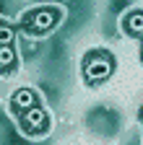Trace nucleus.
<instances>
[{"label":"nucleus","mask_w":143,"mask_h":145,"mask_svg":"<svg viewBox=\"0 0 143 145\" xmlns=\"http://www.w3.org/2000/svg\"><path fill=\"white\" fill-rule=\"evenodd\" d=\"M63 18H65L63 5H37V8H31L21 16L18 29L31 34V36H44L49 31H55Z\"/></svg>","instance_id":"1"},{"label":"nucleus","mask_w":143,"mask_h":145,"mask_svg":"<svg viewBox=\"0 0 143 145\" xmlns=\"http://www.w3.org/2000/svg\"><path fill=\"white\" fill-rule=\"evenodd\" d=\"M117 70V57L109 49H91L81 60V75L88 86H101L107 83Z\"/></svg>","instance_id":"2"},{"label":"nucleus","mask_w":143,"mask_h":145,"mask_svg":"<svg viewBox=\"0 0 143 145\" xmlns=\"http://www.w3.org/2000/svg\"><path fill=\"white\" fill-rule=\"evenodd\" d=\"M18 127H21V132L29 135V137H42L49 132V127H52V119H49V112L39 104V106H31L29 112L18 114Z\"/></svg>","instance_id":"3"},{"label":"nucleus","mask_w":143,"mask_h":145,"mask_svg":"<svg viewBox=\"0 0 143 145\" xmlns=\"http://www.w3.org/2000/svg\"><path fill=\"white\" fill-rule=\"evenodd\" d=\"M11 109H13V114L18 117V114H24V112H29L31 106H39L42 101H39V93L34 88H29V86H21V88H16L13 93H11Z\"/></svg>","instance_id":"4"},{"label":"nucleus","mask_w":143,"mask_h":145,"mask_svg":"<svg viewBox=\"0 0 143 145\" xmlns=\"http://www.w3.org/2000/svg\"><path fill=\"white\" fill-rule=\"evenodd\" d=\"M122 34L130 36V39H143V8H133L122 16Z\"/></svg>","instance_id":"5"},{"label":"nucleus","mask_w":143,"mask_h":145,"mask_svg":"<svg viewBox=\"0 0 143 145\" xmlns=\"http://www.w3.org/2000/svg\"><path fill=\"white\" fill-rule=\"evenodd\" d=\"M18 67V54H16V47L13 44H3L0 47V75L8 78L16 72Z\"/></svg>","instance_id":"6"},{"label":"nucleus","mask_w":143,"mask_h":145,"mask_svg":"<svg viewBox=\"0 0 143 145\" xmlns=\"http://www.w3.org/2000/svg\"><path fill=\"white\" fill-rule=\"evenodd\" d=\"M13 39H16V26L0 21V47L3 44H13Z\"/></svg>","instance_id":"7"},{"label":"nucleus","mask_w":143,"mask_h":145,"mask_svg":"<svg viewBox=\"0 0 143 145\" xmlns=\"http://www.w3.org/2000/svg\"><path fill=\"white\" fill-rule=\"evenodd\" d=\"M140 62H143V47H140Z\"/></svg>","instance_id":"8"},{"label":"nucleus","mask_w":143,"mask_h":145,"mask_svg":"<svg viewBox=\"0 0 143 145\" xmlns=\"http://www.w3.org/2000/svg\"><path fill=\"white\" fill-rule=\"evenodd\" d=\"M140 122H143V109H140Z\"/></svg>","instance_id":"9"}]
</instances>
